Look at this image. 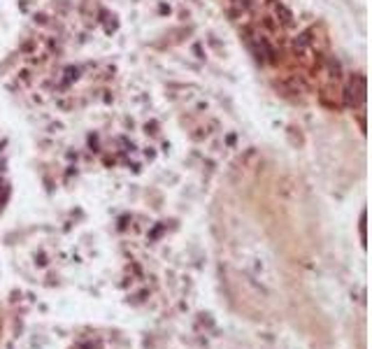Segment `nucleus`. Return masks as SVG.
<instances>
[{
	"label": "nucleus",
	"mask_w": 372,
	"mask_h": 349,
	"mask_svg": "<svg viewBox=\"0 0 372 349\" xmlns=\"http://www.w3.org/2000/svg\"><path fill=\"white\" fill-rule=\"evenodd\" d=\"M7 198V186H2V201Z\"/></svg>",
	"instance_id": "obj_1"
}]
</instances>
